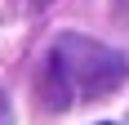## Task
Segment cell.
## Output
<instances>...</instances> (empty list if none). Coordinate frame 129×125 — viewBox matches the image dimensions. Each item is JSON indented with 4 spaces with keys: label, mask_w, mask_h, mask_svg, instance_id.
Segmentation results:
<instances>
[{
    "label": "cell",
    "mask_w": 129,
    "mask_h": 125,
    "mask_svg": "<svg viewBox=\"0 0 129 125\" xmlns=\"http://www.w3.org/2000/svg\"><path fill=\"white\" fill-rule=\"evenodd\" d=\"M129 76V62L120 49L103 45V40H89V36H67L53 40L49 58H45V72H40V98L49 103L53 112L62 107H76V103H93L111 94Z\"/></svg>",
    "instance_id": "1"
},
{
    "label": "cell",
    "mask_w": 129,
    "mask_h": 125,
    "mask_svg": "<svg viewBox=\"0 0 129 125\" xmlns=\"http://www.w3.org/2000/svg\"><path fill=\"white\" fill-rule=\"evenodd\" d=\"M0 125H13V112H9V98L0 94Z\"/></svg>",
    "instance_id": "2"
},
{
    "label": "cell",
    "mask_w": 129,
    "mask_h": 125,
    "mask_svg": "<svg viewBox=\"0 0 129 125\" xmlns=\"http://www.w3.org/2000/svg\"><path fill=\"white\" fill-rule=\"evenodd\" d=\"M116 18H125V23H129V0H116Z\"/></svg>",
    "instance_id": "3"
},
{
    "label": "cell",
    "mask_w": 129,
    "mask_h": 125,
    "mask_svg": "<svg viewBox=\"0 0 129 125\" xmlns=\"http://www.w3.org/2000/svg\"><path fill=\"white\" fill-rule=\"evenodd\" d=\"M103 125H111V121H103Z\"/></svg>",
    "instance_id": "4"
}]
</instances>
